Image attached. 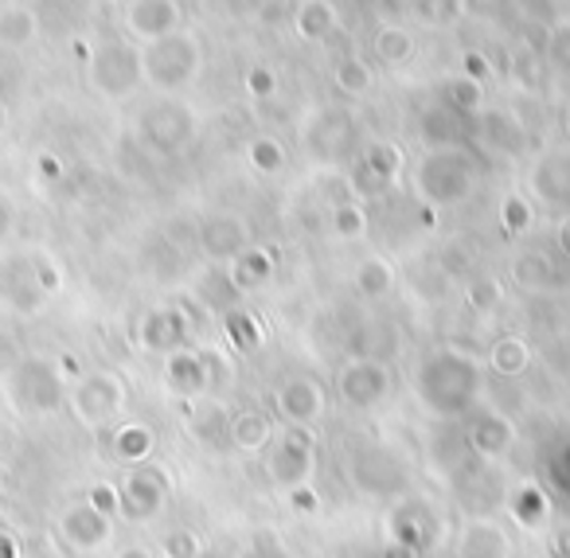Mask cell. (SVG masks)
<instances>
[{
	"label": "cell",
	"mask_w": 570,
	"mask_h": 558,
	"mask_svg": "<svg viewBox=\"0 0 570 558\" xmlns=\"http://www.w3.org/2000/svg\"><path fill=\"white\" fill-rule=\"evenodd\" d=\"M121 558H145V555H141V550H126Z\"/></svg>",
	"instance_id": "cell-24"
},
{
	"label": "cell",
	"mask_w": 570,
	"mask_h": 558,
	"mask_svg": "<svg viewBox=\"0 0 570 558\" xmlns=\"http://www.w3.org/2000/svg\"><path fill=\"white\" fill-rule=\"evenodd\" d=\"M114 446H118V457L134 461V457H141L145 449H149V433H145V430H121Z\"/></svg>",
	"instance_id": "cell-17"
},
{
	"label": "cell",
	"mask_w": 570,
	"mask_h": 558,
	"mask_svg": "<svg viewBox=\"0 0 570 558\" xmlns=\"http://www.w3.org/2000/svg\"><path fill=\"white\" fill-rule=\"evenodd\" d=\"M87 79L102 98H129L145 82L141 79V51H137L134 43H121V40L102 43V48L90 51Z\"/></svg>",
	"instance_id": "cell-3"
},
{
	"label": "cell",
	"mask_w": 570,
	"mask_h": 558,
	"mask_svg": "<svg viewBox=\"0 0 570 558\" xmlns=\"http://www.w3.org/2000/svg\"><path fill=\"white\" fill-rule=\"evenodd\" d=\"M254 165L258 168H277L282 165V153H277L274 141H254Z\"/></svg>",
	"instance_id": "cell-18"
},
{
	"label": "cell",
	"mask_w": 570,
	"mask_h": 558,
	"mask_svg": "<svg viewBox=\"0 0 570 558\" xmlns=\"http://www.w3.org/2000/svg\"><path fill=\"white\" fill-rule=\"evenodd\" d=\"M126 402V391L114 375H87L82 383H75L71 407L79 414V422L87 425H106Z\"/></svg>",
	"instance_id": "cell-5"
},
{
	"label": "cell",
	"mask_w": 570,
	"mask_h": 558,
	"mask_svg": "<svg viewBox=\"0 0 570 558\" xmlns=\"http://www.w3.org/2000/svg\"><path fill=\"white\" fill-rule=\"evenodd\" d=\"M336 87L348 90V95H364V90L372 87V71H367L364 59L344 56L341 63H336Z\"/></svg>",
	"instance_id": "cell-14"
},
{
	"label": "cell",
	"mask_w": 570,
	"mask_h": 558,
	"mask_svg": "<svg viewBox=\"0 0 570 558\" xmlns=\"http://www.w3.org/2000/svg\"><path fill=\"white\" fill-rule=\"evenodd\" d=\"M450 102L461 106V110H476V106H481V82H476V79H458L450 87Z\"/></svg>",
	"instance_id": "cell-16"
},
{
	"label": "cell",
	"mask_w": 570,
	"mask_h": 558,
	"mask_svg": "<svg viewBox=\"0 0 570 558\" xmlns=\"http://www.w3.org/2000/svg\"><path fill=\"white\" fill-rule=\"evenodd\" d=\"M59 531L75 550H102L110 542V519L90 503H71L59 519Z\"/></svg>",
	"instance_id": "cell-6"
},
{
	"label": "cell",
	"mask_w": 570,
	"mask_h": 558,
	"mask_svg": "<svg viewBox=\"0 0 570 558\" xmlns=\"http://www.w3.org/2000/svg\"><path fill=\"white\" fill-rule=\"evenodd\" d=\"M562 246H567V251H570V223H567V227H562Z\"/></svg>",
	"instance_id": "cell-23"
},
{
	"label": "cell",
	"mask_w": 570,
	"mask_h": 558,
	"mask_svg": "<svg viewBox=\"0 0 570 558\" xmlns=\"http://www.w3.org/2000/svg\"><path fill=\"white\" fill-rule=\"evenodd\" d=\"M9 129V106H4V98H0V134Z\"/></svg>",
	"instance_id": "cell-22"
},
{
	"label": "cell",
	"mask_w": 570,
	"mask_h": 558,
	"mask_svg": "<svg viewBox=\"0 0 570 558\" xmlns=\"http://www.w3.org/2000/svg\"><path fill=\"white\" fill-rule=\"evenodd\" d=\"M4 399L17 414H51L63 402V379L48 360H17L4 371Z\"/></svg>",
	"instance_id": "cell-1"
},
{
	"label": "cell",
	"mask_w": 570,
	"mask_h": 558,
	"mask_svg": "<svg viewBox=\"0 0 570 558\" xmlns=\"http://www.w3.org/2000/svg\"><path fill=\"white\" fill-rule=\"evenodd\" d=\"M250 90H254V95H269V90H274V75H269V71H250Z\"/></svg>",
	"instance_id": "cell-20"
},
{
	"label": "cell",
	"mask_w": 570,
	"mask_h": 558,
	"mask_svg": "<svg viewBox=\"0 0 570 558\" xmlns=\"http://www.w3.org/2000/svg\"><path fill=\"white\" fill-rule=\"evenodd\" d=\"M414 17L426 28H450L465 17V0H414Z\"/></svg>",
	"instance_id": "cell-13"
},
{
	"label": "cell",
	"mask_w": 570,
	"mask_h": 558,
	"mask_svg": "<svg viewBox=\"0 0 570 558\" xmlns=\"http://www.w3.org/2000/svg\"><path fill=\"white\" fill-rule=\"evenodd\" d=\"M476 4H500V0H476Z\"/></svg>",
	"instance_id": "cell-25"
},
{
	"label": "cell",
	"mask_w": 570,
	"mask_h": 558,
	"mask_svg": "<svg viewBox=\"0 0 570 558\" xmlns=\"http://www.w3.org/2000/svg\"><path fill=\"white\" fill-rule=\"evenodd\" d=\"M442 168L445 173H438L434 168V160H426V168H422V188L430 192L434 199H461L465 196V188H469V173H465V160L461 157H450V153H442Z\"/></svg>",
	"instance_id": "cell-8"
},
{
	"label": "cell",
	"mask_w": 570,
	"mask_h": 558,
	"mask_svg": "<svg viewBox=\"0 0 570 558\" xmlns=\"http://www.w3.org/2000/svg\"><path fill=\"white\" fill-rule=\"evenodd\" d=\"M199 63V43L188 32H173L141 51V79L157 90H180L196 79Z\"/></svg>",
	"instance_id": "cell-2"
},
{
	"label": "cell",
	"mask_w": 570,
	"mask_h": 558,
	"mask_svg": "<svg viewBox=\"0 0 570 558\" xmlns=\"http://www.w3.org/2000/svg\"><path fill=\"white\" fill-rule=\"evenodd\" d=\"M141 134H145V141L157 145V149H176V145L191 134L188 110H184V106H176V102L153 106V110L141 118Z\"/></svg>",
	"instance_id": "cell-7"
},
{
	"label": "cell",
	"mask_w": 570,
	"mask_h": 558,
	"mask_svg": "<svg viewBox=\"0 0 570 558\" xmlns=\"http://www.w3.org/2000/svg\"><path fill=\"white\" fill-rule=\"evenodd\" d=\"M294 28L302 40H328V36L336 32V9H333V0H302L294 12Z\"/></svg>",
	"instance_id": "cell-10"
},
{
	"label": "cell",
	"mask_w": 570,
	"mask_h": 558,
	"mask_svg": "<svg viewBox=\"0 0 570 558\" xmlns=\"http://www.w3.org/2000/svg\"><path fill=\"white\" fill-rule=\"evenodd\" d=\"M504 223H508V231H523V223H528V207H523L520 199H508V204H504Z\"/></svg>",
	"instance_id": "cell-19"
},
{
	"label": "cell",
	"mask_w": 570,
	"mask_h": 558,
	"mask_svg": "<svg viewBox=\"0 0 570 558\" xmlns=\"http://www.w3.org/2000/svg\"><path fill=\"white\" fill-rule=\"evenodd\" d=\"M356 282H360V290H364V293H372V297H375V293L391 290V270L383 266V262H367V266L360 270V277H356Z\"/></svg>",
	"instance_id": "cell-15"
},
{
	"label": "cell",
	"mask_w": 570,
	"mask_h": 558,
	"mask_svg": "<svg viewBox=\"0 0 570 558\" xmlns=\"http://www.w3.org/2000/svg\"><path fill=\"white\" fill-rule=\"evenodd\" d=\"M160 503V484L153 480V472H134V477L126 480V488L118 492V508H126L129 516L145 519L153 516Z\"/></svg>",
	"instance_id": "cell-11"
},
{
	"label": "cell",
	"mask_w": 570,
	"mask_h": 558,
	"mask_svg": "<svg viewBox=\"0 0 570 558\" xmlns=\"http://www.w3.org/2000/svg\"><path fill=\"white\" fill-rule=\"evenodd\" d=\"M375 56H380V63H387V67H403L406 59L414 56V36H411V28L383 25L380 32H375Z\"/></svg>",
	"instance_id": "cell-12"
},
{
	"label": "cell",
	"mask_w": 570,
	"mask_h": 558,
	"mask_svg": "<svg viewBox=\"0 0 570 558\" xmlns=\"http://www.w3.org/2000/svg\"><path fill=\"white\" fill-rule=\"evenodd\" d=\"M180 25H184L180 0H129L126 4V32L134 40H141L145 48L180 32Z\"/></svg>",
	"instance_id": "cell-4"
},
{
	"label": "cell",
	"mask_w": 570,
	"mask_h": 558,
	"mask_svg": "<svg viewBox=\"0 0 570 558\" xmlns=\"http://www.w3.org/2000/svg\"><path fill=\"white\" fill-rule=\"evenodd\" d=\"M40 36V17L28 4H4L0 9V48L20 51Z\"/></svg>",
	"instance_id": "cell-9"
},
{
	"label": "cell",
	"mask_w": 570,
	"mask_h": 558,
	"mask_svg": "<svg viewBox=\"0 0 570 558\" xmlns=\"http://www.w3.org/2000/svg\"><path fill=\"white\" fill-rule=\"evenodd\" d=\"M0 558H17V547H12V542L4 539V535H0Z\"/></svg>",
	"instance_id": "cell-21"
}]
</instances>
